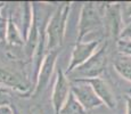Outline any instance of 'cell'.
I'll list each match as a JSON object with an SVG mask.
<instances>
[{"label": "cell", "instance_id": "cell-5", "mask_svg": "<svg viewBox=\"0 0 131 114\" xmlns=\"http://www.w3.org/2000/svg\"><path fill=\"white\" fill-rule=\"evenodd\" d=\"M73 83L71 85V91L75 96L79 103L83 106L85 111L94 110L96 107L104 105L102 100L98 98V96L95 94L94 89L90 87V85L85 83L84 81L79 79H73Z\"/></svg>", "mask_w": 131, "mask_h": 114}, {"label": "cell", "instance_id": "cell-12", "mask_svg": "<svg viewBox=\"0 0 131 114\" xmlns=\"http://www.w3.org/2000/svg\"><path fill=\"white\" fill-rule=\"evenodd\" d=\"M113 66L123 79L131 82V57L119 55L113 62Z\"/></svg>", "mask_w": 131, "mask_h": 114}, {"label": "cell", "instance_id": "cell-11", "mask_svg": "<svg viewBox=\"0 0 131 114\" xmlns=\"http://www.w3.org/2000/svg\"><path fill=\"white\" fill-rule=\"evenodd\" d=\"M6 41L14 47H22L25 45L23 34L13 19L12 15H9V17L6 19Z\"/></svg>", "mask_w": 131, "mask_h": 114}, {"label": "cell", "instance_id": "cell-20", "mask_svg": "<svg viewBox=\"0 0 131 114\" xmlns=\"http://www.w3.org/2000/svg\"><path fill=\"white\" fill-rule=\"evenodd\" d=\"M4 7V2H0V9ZM2 21H5V18H2V16H1V14H0V22H2Z\"/></svg>", "mask_w": 131, "mask_h": 114}, {"label": "cell", "instance_id": "cell-21", "mask_svg": "<svg viewBox=\"0 0 131 114\" xmlns=\"http://www.w3.org/2000/svg\"><path fill=\"white\" fill-rule=\"evenodd\" d=\"M34 114H40V113H38V112H36V113H34Z\"/></svg>", "mask_w": 131, "mask_h": 114}, {"label": "cell", "instance_id": "cell-4", "mask_svg": "<svg viewBox=\"0 0 131 114\" xmlns=\"http://www.w3.org/2000/svg\"><path fill=\"white\" fill-rule=\"evenodd\" d=\"M100 44H102V40H94V41H89V42H83V41L78 42L77 41L74 48H73L71 59H70V64L67 66V71L65 74H67V75L71 74L77 67L84 64L98 50Z\"/></svg>", "mask_w": 131, "mask_h": 114}, {"label": "cell", "instance_id": "cell-3", "mask_svg": "<svg viewBox=\"0 0 131 114\" xmlns=\"http://www.w3.org/2000/svg\"><path fill=\"white\" fill-rule=\"evenodd\" d=\"M108 42H105L98 48V50L92 55L84 64L77 67L71 74L77 73L80 78L78 79H95L100 78L103 72L107 66L108 55H107Z\"/></svg>", "mask_w": 131, "mask_h": 114}, {"label": "cell", "instance_id": "cell-14", "mask_svg": "<svg viewBox=\"0 0 131 114\" xmlns=\"http://www.w3.org/2000/svg\"><path fill=\"white\" fill-rule=\"evenodd\" d=\"M116 47H117V50H119L120 55L131 57V39L116 40Z\"/></svg>", "mask_w": 131, "mask_h": 114}, {"label": "cell", "instance_id": "cell-18", "mask_svg": "<svg viewBox=\"0 0 131 114\" xmlns=\"http://www.w3.org/2000/svg\"><path fill=\"white\" fill-rule=\"evenodd\" d=\"M0 114H15V110H13L10 105L0 106Z\"/></svg>", "mask_w": 131, "mask_h": 114}, {"label": "cell", "instance_id": "cell-2", "mask_svg": "<svg viewBox=\"0 0 131 114\" xmlns=\"http://www.w3.org/2000/svg\"><path fill=\"white\" fill-rule=\"evenodd\" d=\"M105 7L102 8L100 2H85L82 6L79 21V34L78 42H81L83 38L90 32L103 25V16Z\"/></svg>", "mask_w": 131, "mask_h": 114}, {"label": "cell", "instance_id": "cell-10", "mask_svg": "<svg viewBox=\"0 0 131 114\" xmlns=\"http://www.w3.org/2000/svg\"><path fill=\"white\" fill-rule=\"evenodd\" d=\"M0 87L10 88L21 92H25L27 90L26 85L18 75L2 67H0Z\"/></svg>", "mask_w": 131, "mask_h": 114}, {"label": "cell", "instance_id": "cell-8", "mask_svg": "<svg viewBox=\"0 0 131 114\" xmlns=\"http://www.w3.org/2000/svg\"><path fill=\"white\" fill-rule=\"evenodd\" d=\"M84 81L85 83L90 85V87L94 89L95 94L98 96L100 100L103 102L104 105H106L108 108L113 110L116 106V100L113 95L111 88L108 87L107 82L105 80H103L102 78H95V79H79Z\"/></svg>", "mask_w": 131, "mask_h": 114}, {"label": "cell", "instance_id": "cell-6", "mask_svg": "<svg viewBox=\"0 0 131 114\" xmlns=\"http://www.w3.org/2000/svg\"><path fill=\"white\" fill-rule=\"evenodd\" d=\"M70 92H71V83L67 80L66 74L63 72V70L58 67L56 72V80H55L51 96V103L55 114H59L62 107L67 100Z\"/></svg>", "mask_w": 131, "mask_h": 114}, {"label": "cell", "instance_id": "cell-13", "mask_svg": "<svg viewBox=\"0 0 131 114\" xmlns=\"http://www.w3.org/2000/svg\"><path fill=\"white\" fill-rule=\"evenodd\" d=\"M59 114H87V111L84 110L83 106L79 103V100L75 98V96L71 91Z\"/></svg>", "mask_w": 131, "mask_h": 114}, {"label": "cell", "instance_id": "cell-16", "mask_svg": "<svg viewBox=\"0 0 131 114\" xmlns=\"http://www.w3.org/2000/svg\"><path fill=\"white\" fill-rule=\"evenodd\" d=\"M119 39H131V22L122 29V32H121Z\"/></svg>", "mask_w": 131, "mask_h": 114}, {"label": "cell", "instance_id": "cell-7", "mask_svg": "<svg viewBox=\"0 0 131 114\" xmlns=\"http://www.w3.org/2000/svg\"><path fill=\"white\" fill-rule=\"evenodd\" d=\"M58 57V50H52V51L47 53L46 57H45L42 65L40 67V71L38 73L36 80V87H34V95H39L42 91L46 89L51 78V74L54 72L55 65H56V60Z\"/></svg>", "mask_w": 131, "mask_h": 114}, {"label": "cell", "instance_id": "cell-22", "mask_svg": "<svg viewBox=\"0 0 131 114\" xmlns=\"http://www.w3.org/2000/svg\"><path fill=\"white\" fill-rule=\"evenodd\" d=\"M15 114H18V113H17V112H16V111H15Z\"/></svg>", "mask_w": 131, "mask_h": 114}, {"label": "cell", "instance_id": "cell-9", "mask_svg": "<svg viewBox=\"0 0 131 114\" xmlns=\"http://www.w3.org/2000/svg\"><path fill=\"white\" fill-rule=\"evenodd\" d=\"M105 17L108 26V31L115 38L119 40L120 34L122 32V24H123V15L121 9V4L116 2L113 5H108L105 11Z\"/></svg>", "mask_w": 131, "mask_h": 114}, {"label": "cell", "instance_id": "cell-19", "mask_svg": "<svg viewBox=\"0 0 131 114\" xmlns=\"http://www.w3.org/2000/svg\"><path fill=\"white\" fill-rule=\"evenodd\" d=\"M125 102H127V112H125V114H131V96H125Z\"/></svg>", "mask_w": 131, "mask_h": 114}, {"label": "cell", "instance_id": "cell-17", "mask_svg": "<svg viewBox=\"0 0 131 114\" xmlns=\"http://www.w3.org/2000/svg\"><path fill=\"white\" fill-rule=\"evenodd\" d=\"M121 9H122V15L131 17V1L121 4Z\"/></svg>", "mask_w": 131, "mask_h": 114}, {"label": "cell", "instance_id": "cell-1", "mask_svg": "<svg viewBox=\"0 0 131 114\" xmlns=\"http://www.w3.org/2000/svg\"><path fill=\"white\" fill-rule=\"evenodd\" d=\"M70 4H65L59 7L52 14L47 23L46 27V39H47V51L58 50V48L63 45L66 31L67 19L70 14Z\"/></svg>", "mask_w": 131, "mask_h": 114}, {"label": "cell", "instance_id": "cell-15", "mask_svg": "<svg viewBox=\"0 0 131 114\" xmlns=\"http://www.w3.org/2000/svg\"><path fill=\"white\" fill-rule=\"evenodd\" d=\"M10 97L9 94L7 92V90H5V88L0 87V106H7L10 105Z\"/></svg>", "mask_w": 131, "mask_h": 114}]
</instances>
